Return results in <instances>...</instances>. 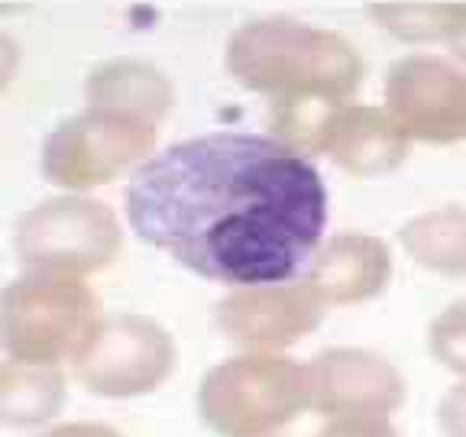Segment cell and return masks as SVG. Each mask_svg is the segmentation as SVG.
<instances>
[{"label":"cell","mask_w":466,"mask_h":437,"mask_svg":"<svg viewBox=\"0 0 466 437\" xmlns=\"http://www.w3.org/2000/svg\"><path fill=\"white\" fill-rule=\"evenodd\" d=\"M156 139L159 124L91 104L46 137L43 175L46 182L68 191L97 188L116 175L137 172L156 153Z\"/></svg>","instance_id":"cell-6"},{"label":"cell","mask_w":466,"mask_h":437,"mask_svg":"<svg viewBox=\"0 0 466 437\" xmlns=\"http://www.w3.org/2000/svg\"><path fill=\"white\" fill-rule=\"evenodd\" d=\"M328 305L305 279L230 289L218 301V330L243 353H282L320 328Z\"/></svg>","instance_id":"cell-9"},{"label":"cell","mask_w":466,"mask_h":437,"mask_svg":"<svg viewBox=\"0 0 466 437\" xmlns=\"http://www.w3.org/2000/svg\"><path fill=\"white\" fill-rule=\"evenodd\" d=\"M437 431L441 437H466V379H460L437 401Z\"/></svg>","instance_id":"cell-18"},{"label":"cell","mask_w":466,"mask_h":437,"mask_svg":"<svg viewBox=\"0 0 466 437\" xmlns=\"http://www.w3.org/2000/svg\"><path fill=\"white\" fill-rule=\"evenodd\" d=\"M39 437H124V434L101 422H68V424H56V428L43 431Z\"/></svg>","instance_id":"cell-20"},{"label":"cell","mask_w":466,"mask_h":437,"mask_svg":"<svg viewBox=\"0 0 466 437\" xmlns=\"http://www.w3.org/2000/svg\"><path fill=\"white\" fill-rule=\"evenodd\" d=\"M408 133L399 127L386 104H337L324 120L318 153H324L337 168L357 178H379L405 162Z\"/></svg>","instance_id":"cell-12"},{"label":"cell","mask_w":466,"mask_h":437,"mask_svg":"<svg viewBox=\"0 0 466 437\" xmlns=\"http://www.w3.org/2000/svg\"><path fill=\"white\" fill-rule=\"evenodd\" d=\"M392 249L382 237L343 230L324 237L301 279L318 291L328 308H347L379 299L392 282Z\"/></svg>","instance_id":"cell-11"},{"label":"cell","mask_w":466,"mask_h":437,"mask_svg":"<svg viewBox=\"0 0 466 437\" xmlns=\"http://www.w3.org/2000/svg\"><path fill=\"white\" fill-rule=\"evenodd\" d=\"M87 101L95 107L162 124V117L172 107V85L159 68L133 58H116L95 68V75L87 78Z\"/></svg>","instance_id":"cell-13"},{"label":"cell","mask_w":466,"mask_h":437,"mask_svg":"<svg viewBox=\"0 0 466 437\" xmlns=\"http://www.w3.org/2000/svg\"><path fill=\"white\" fill-rule=\"evenodd\" d=\"M227 72L249 91L276 101H347L363 81L357 46L334 29L291 16L243 23L227 43Z\"/></svg>","instance_id":"cell-2"},{"label":"cell","mask_w":466,"mask_h":437,"mask_svg":"<svg viewBox=\"0 0 466 437\" xmlns=\"http://www.w3.org/2000/svg\"><path fill=\"white\" fill-rule=\"evenodd\" d=\"M130 230L227 289L301 279L328 230V185L276 133L218 130L156 149L124 188Z\"/></svg>","instance_id":"cell-1"},{"label":"cell","mask_w":466,"mask_h":437,"mask_svg":"<svg viewBox=\"0 0 466 437\" xmlns=\"http://www.w3.org/2000/svg\"><path fill=\"white\" fill-rule=\"evenodd\" d=\"M428 350L441 370L466 379V299L451 301L431 318Z\"/></svg>","instance_id":"cell-17"},{"label":"cell","mask_w":466,"mask_h":437,"mask_svg":"<svg viewBox=\"0 0 466 437\" xmlns=\"http://www.w3.org/2000/svg\"><path fill=\"white\" fill-rule=\"evenodd\" d=\"M311 412L308 363L285 353H237L204 372L198 418L218 437H276Z\"/></svg>","instance_id":"cell-3"},{"label":"cell","mask_w":466,"mask_h":437,"mask_svg":"<svg viewBox=\"0 0 466 437\" xmlns=\"http://www.w3.org/2000/svg\"><path fill=\"white\" fill-rule=\"evenodd\" d=\"M372 20L405 43H447L466 14V0H392L372 4Z\"/></svg>","instance_id":"cell-16"},{"label":"cell","mask_w":466,"mask_h":437,"mask_svg":"<svg viewBox=\"0 0 466 437\" xmlns=\"http://www.w3.org/2000/svg\"><path fill=\"white\" fill-rule=\"evenodd\" d=\"M175 337L143 314L101 318L72 357L78 386L101 399H139L168 382L175 370Z\"/></svg>","instance_id":"cell-7"},{"label":"cell","mask_w":466,"mask_h":437,"mask_svg":"<svg viewBox=\"0 0 466 437\" xmlns=\"http://www.w3.org/2000/svg\"><path fill=\"white\" fill-rule=\"evenodd\" d=\"M66 405V376L58 366L4 360L0 363V424L39 428Z\"/></svg>","instance_id":"cell-14"},{"label":"cell","mask_w":466,"mask_h":437,"mask_svg":"<svg viewBox=\"0 0 466 437\" xmlns=\"http://www.w3.org/2000/svg\"><path fill=\"white\" fill-rule=\"evenodd\" d=\"M399 243L418 266L437 276H466V208L444 204L415 214L399 227Z\"/></svg>","instance_id":"cell-15"},{"label":"cell","mask_w":466,"mask_h":437,"mask_svg":"<svg viewBox=\"0 0 466 437\" xmlns=\"http://www.w3.org/2000/svg\"><path fill=\"white\" fill-rule=\"evenodd\" d=\"M311 412L320 418H392L405 405V376L366 347H328L308 363Z\"/></svg>","instance_id":"cell-10"},{"label":"cell","mask_w":466,"mask_h":437,"mask_svg":"<svg viewBox=\"0 0 466 437\" xmlns=\"http://www.w3.org/2000/svg\"><path fill=\"white\" fill-rule=\"evenodd\" d=\"M124 230L97 198L66 195L36 204L16 224V262L26 276L81 279L116 259Z\"/></svg>","instance_id":"cell-5"},{"label":"cell","mask_w":466,"mask_h":437,"mask_svg":"<svg viewBox=\"0 0 466 437\" xmlns=\"http://www.w3.org/2000/svg\"><path fill=\"white\" fill-rule=\"evenodd\" d=\"M447 46H451L453 62H460V66L466 68V14H463V20H460V26L453 29V36L447 39Z\"/></svg>","instance_id":"cell-21"},{"label":"cell","mask_w":466,"mask_h":437,"mask_svg":"<svg viewBox=\"0 0 466 437\" xmlns=\"http://www.w3.org/2000/svg\"><path fill=\"white\" fill-rule=\"evenodd\" d=\"M318 437H401L392 418H334L318 431Z\"/></svg>","instance_id":"cell-19"},{"label":"cell","mask_w":466,"mask_h":437,"mask_svg":"<svg viewBox=\"0 0 466 437\" xmlns=\"http://www.w3.org/2000/svg\"><path fill=\"white\" fill-rule=\"evenodd\" d=\"M97 320V295L81 279L23 276L0 291V350L10 360L72 363Z\"/></svg>","instance_id":"cell-4"},{"label":"cell","mask_w":466,"mask_h":437,"mask_svg":"<svg viewBox=\"0 0 466 437\" xmlns=\"http://www.w3.org/2000/svg\"><path fill=\"white\" fill-rule=\"evenodd\" d=\"M382 101L411 143L451 146L466 139V68L453 58L415 52L392 62Z\"/></svg>","instance_id":"cell-8"}]
</instances>
